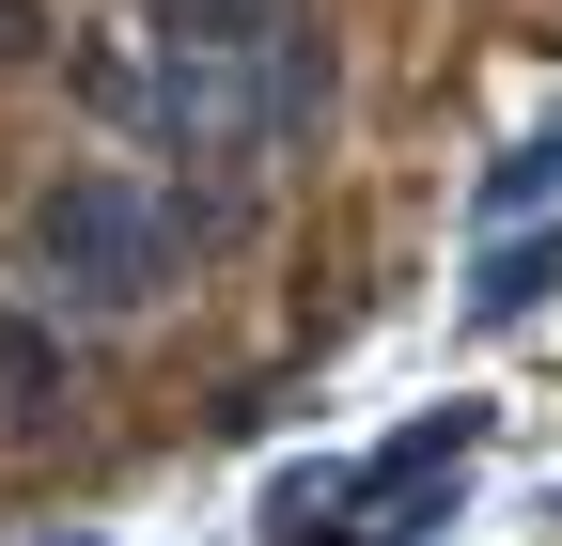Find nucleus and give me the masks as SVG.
<instances>
[{
    "label": "nucleus",
    "mask_w": 562,
    "mask_h": 546,
    "mask_svg": "<svg viewBox=\"0 0 562 546\" xmlns=\"http://www.w3.org/2000/svg\"><path fill=\"white\" fill-rule=\"evenodd\" d=\"M47 390H63V328L0 312V406H16V422H47Z\"/></svg>",
    "instance_id": "obj_3"
},
{
    "label": "nucleus",
    "mask_w": 562,
    "mask_h": 546,
    "mask_svg": "<svg viewBox=\"0 0 562 546\" xmlns=\"http://www.w3.org/2000/svg\"><path fill=\"white\" fill-rule=\"evenodd\" d=\"M125 110H140L157 157L250 187V172L328 110V47L281 16V0H157V62L125 79Z\"/></svg>",
    "instance_id": "obj_1"
},
{
    "label": "nucleus",
    "mask_w": 562,
    "mask_h": 546,
    "mask_svg": "<svg viewBox=\"0 0 562 546\" xmlns=\"http://www.w3.org/2000/svg\"><path fill=\"white\" fill-rule=\"evenodd\" d=\"M32 47H47V32H32V0H0V62H32Z\"/></svg>",
    "instance_id": "obj_5"
},
{
    "label": "nucleus",
    "mask_w": 562,
    "mask_h": 546,
    "mask_svg": "<svg viewBox=\"0 0 562 546\" xmlns=\"http://www.w3.org/2000/svg\"><path fill=\"white\" fill-rule=\"evenodd\" d=\"M547 282H562V250H516V265H501V282H484V312H531Z\"/></svg>",
    "instance_id": "obj_4"
},
{
    "label": "nucleus",
    "mask_w": 562,
    "mask_h": 546,
    "mask_svg": "<svg viewBox=\"0 0 562 546\" xmlns=\"http://www.w3.org/2000/svg\"><path fill=\"white\" fill-rule=\"evenodd\" d=\"M188 235H203V219H172L140 172H63V187H32V219H16L32 312H47V328H125V312H157L172 265H188Z\"/></svg>",
    "instance_id": "obj_2"
}]
</instances>
